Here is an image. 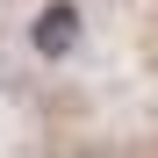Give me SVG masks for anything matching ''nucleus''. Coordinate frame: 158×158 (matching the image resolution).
<instances>
[{"mask_svg": "<svg viewBox=\"0 0 158 158\" xmlns=\"http://www.w3.org/2000/svg\"><path fill=\"white\" fill-rule=\"evenodd\" d=\"M86 43V15H79V0H43L29 15V50L43 65H65L72 50Z\"/></svg>", "mask_w": 158, "mask_h": 158, "instance_id": "obj_1", "label": "nucleus"}]
</instances>
